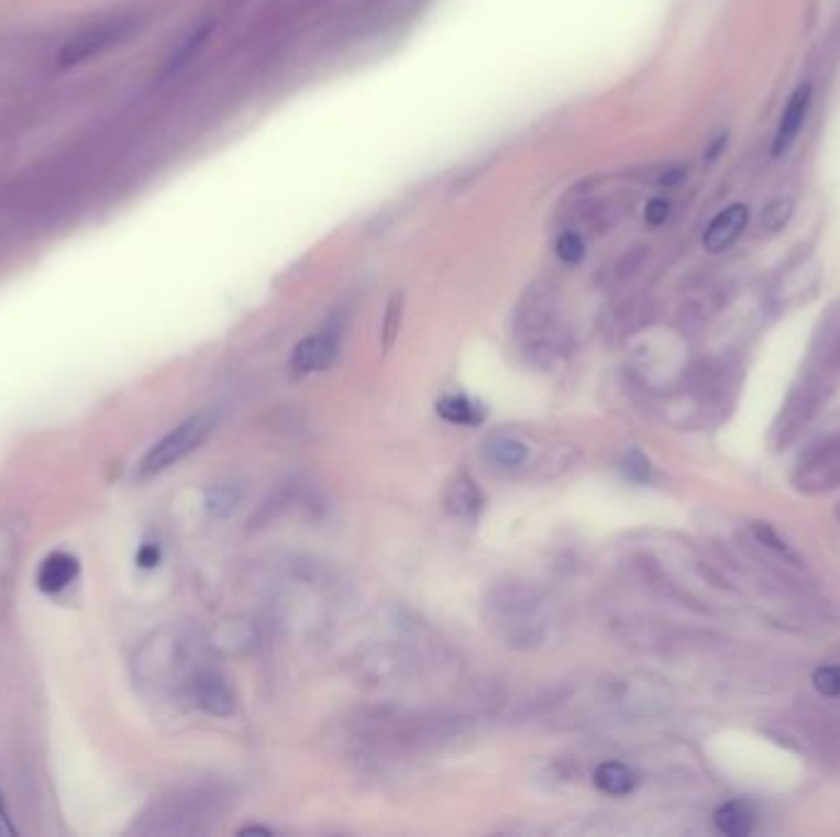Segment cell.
<instances>
[{
	"label": "cell",
	"mask_w": 840,
	"mask_h": 837,
	"mask_svg": "<svg viewBox=\"0 0 840 837\" xmlns=\"http://www.w3.org/2000/svg\"><path fill=\"white\" fill-rule=\"evenodd\" d=\"M485 619L513 649L539 646L545 631L541 597L527 585H501L485 599Z\"/></svg>",
	"instance_id": "cell-1"
},
{
	"label": "cell",
	"mask_w": 840,
	"mask_h": 837,
	"mask_svg": "<svg viewBox=\"0 0 840 837\" xmlns=\"http://www.w3.org/2000/svg\"><path fill=\"white\" fill-rule=\"evenodd\" d=\"M217 426V416L214 412H197V416L187 418L180 422L173 432L155 444V448L145 454L141 462V476H153L157 472H165L167 467L180 462L187 454L195 452L199 444H202Z\"/></svg>",
	"instance_id": "cell-2"
},
{
	"label": "cell",
	"mask_w": 840,
	"mask_h": 837,
	"mask_svg": "<svg viewBox=\"0 0 840 837\" xmlns=\"http://www.w3.org/2000/svg\"><path fill=\"white\" fill-rule=\"evenodd\" d=\"M212 799L205 793H192V796H180L153 805L148 818H143L145 825L139 828L141 833H157V835H180V833H197L205 828L207 815H212Z\"/></svg>",
	"instance_id": "cell-3"
},
{
	"label": "cell",
	"mask_w": 840,
	"mask_h": 837,
	"mask_svg": "<svg viewBox=\"0 0 840 837\" xmlns=\"http://www.w3.org/2000/svg\"><path fill=\"white\" fill-rule=\"evenodd\" d=\"M133 27H135V20L113 18V20H103V23L99 25L81 30L77 37H71L67 45L59 49L57 65L62 69L84 65V62L99 57L101 52L111 49L113 45H121V42L133 33Z\"/></svg>",
	"instance_id": "cell-4"
},
{
	"label": "cell",
	"mask_w": 840,
	"mask_h": 837,
	"mask_svg": "<svg viewBox=\"0 0 840 837\" xmlns=\"http://www.w3.org/2000/svg\"><path fill=\"white\" fill-rule=\"evenodd\" d=\"M811 93H814V87L806 81L802 84V87H796L789 101H786L780 125H776V135H774V147H772L774 157H782L794 145L796 137H799L806 123L808 106H811Z\"/></svg>",
	"instance_id": "cell-5"
},
{
	"label": "cell",
	"mask_w": 840,
	"mask_h": 837,
	"mask_svg": "<svg viewBox=\"0 0 840 837\" xmlns=\"http://www.w3.org/2000/svg\"><path fill=\"white\" fill-rule=\"evenodd\" d=\"M750 221V209L744 205H730L728 209H722L716 219L710 221L708 229L703 231V246H706L708 253H720L730 249L734 241L740 239V234L748 227Z\"/></svg>",
	"instance_id": "cell-6"
},
{
	"label": "cell",
	"mask_w": 840,
	"mask_h": 837,
	"mask_svg": "<svg viewBox=\"0 0 840 837\" xmlns=\"http://www.w3.org/2000/svg\"><path fill=\"white\" fill-rule=\"evenodd\" d=\"M192 693L197 705L214 717H229L236 707L234 691H231L224 678L217 673H199L195 678Z\"/></svg>",
	"instance_id": "cell-7"
},
{
	"label": "cell",
	"mask_w": 840,
	"mask_h": 837,
	"mask_svg": "<svg viewBox=\"0 0 840 837\" xmlns=\"http://www.w3.org/2000/svg\"><path fill=\"white\" fill-rule=\"evenodd\" d=\"M334 356H338V339L334 337L314 334V337L302 339L290 359L292 374L306 376V374H312V371L328 368L334 362Z\"/></svg>",
	"instance_id": "cell-8"
},
{
	"label": "cell",
	"mask_w": 840,
	"mask_h": 837,
	"mask_svg": "<svg viewBox=\"0 0 840 837\" xmlns=\"http://www.w3.org/2000/svg\"><path fill=\"white\" fill-rule=\"evenodd\" d=\"M445 508L460 518H475L485 508V496L469 474L460 472L445 489Z\"/></svg>",
	"instance_id": "cell-9"
},
{
	"label": "cell",
	"mask_w": 840,
	"mask_h": 837,
	"mask_svg": "<svg viewBox=\"0 0 840 837\" xmlns=\"http://www.w3.org/2000/svg\"><path fill=\"white\" fill-rule=\"evenodd\" d=\"M79 575V560L69 553H52L45 558L37 572V587L47 595H55L69 587Z\"/></svg>",
	"instance_id": "cell-10"
},
{
	"label": "cell",
	"mask_w": 840,
	"mask_h": 837,
	"mask_svg": "<svg viewBox=\"0 0 840 837\" xmlns=\"http://www.w3.org/2000/svg\"><path fill=\"white\" fill-rule=\"evenodd\" d=\"M716 828L720 833H726L730 837H742V835H750L752 828H754V813L748 803H740V801H732V803H726L720 805V808L716 811Z\"/></svg>",
	"instance_id": "cell-11"
},
{
	"label": "cell",
	"mask_w": 840,
	"mask_h": 837,
	"mask_svg": "<svg viewBox=\"0 0 840 837\" xmlns=\"http://www.w3.org/2000/svg\"><path fill=\"white\" fill-rule=\"evenodd\" d=\"M595 786L610 793V796H627L637 786V777L632 769L619 764V761H605L595 771Z\"/></svg>",
	"instance_id": "cell-12"
},
{
	"label": "cell",
	"mask_w": 840,
	"mask_h": 837,
	"mask_svg": "<svg viewBox=\"0 0 840 837\" xmlns=\"http://www.w3.org/2000/svg\"><path fill=\"white\" fill-rule=\"evenodd\" d=\"M438 416L447 422H455V426H477L485 410L465 396H447L438 403Z\"/></svg>",
	"instance_id": "cell-13"
},
{
	"label": "cell",
	"mask_w": 840,
	"mask_h": 837,
	"mask_svg": "<svg viewBox=\"0 0 840 837\" xmlns=\"http://www.w3.org/2000/svg\"><path fill=\"white\" fill-rule=\"evenodd\" d=\"M485 458L491 464H499V467H519V464L527 462L529 448L521 440L495 438L485 444Z\"/></svg>",
	"instance_id": "cell-14"
},
{
	"label": "cell",
	"mask_w": 840,
	"mask_h": 837,
	"mask_svg": "<svg viewBox=\"0 0 840 837\" xmlns=\"http://www.w3.org/2000/svg\"><path fill=\"white\" fill-rule=\"evenodd\" d=\"M212 27H214L212 23H202V25L195 27L192 33L183 40V45L177 47V52L170 57V62H167V74L180 71L183 67L190 65V62L199 55V49L207 45L209 35H212Z\"/></svg>",
	"instance_id": "cell-15"
},
{
	"label": "cell",
	"mask_w": 840,
	"mask_h": 837,
	"mask_svg": "<svg viewBox=\"0 0 840 837\" xmlns=\"http://www.w3.org/2000/svg\"><path fill=\"white\" fill-rule=\"evenodd\" d=\"M241 502V489L239 486H231V484H217L212 486V489L207 492V508L212 511L214 516L224 518L229 516L234 508L239 506Z\"/></svg>",
	"instance_id": "cell-16"
},
{
	"label": "cell",
	"mask_w": 840,
	"mask_h": 837,
	"mask_svg": "<svg viewBox=\"0 0 840 837\" xmlns=\"http://www.w3.org/2000/svg\"><path fill=\"white\" fill-rule=\"evenodd\" d=\"M794 214V199L792 197H780L770 201L762 211V227L766 231H782Z\"/></svg>",
	"instance_id": "cell-17"
},
{
	"label": "cell",
	"mask_w": 840,
	"mask_h": 837,
	"mask_svg": "<svg viewBox=\"0 0 840 837\" xmlns=\"http://www.w3.org/2000/svg\"><path fill=\"white\" fill-rule=\"evenodd\" d=\"M555 253H559L563 263L575 266V263L585 258V241L581 239V234H575V231H565V234H561L559 241H555Z\"/></svg>",
	"instance_id": "cell-18"
},
{
	"label": "cell",
	"mask_w": 840,
	"mask_h": 837,
	"mask_svg": "<svg viewBox=\"0 0 840 837\" xmlns=\"http://www.w3.org/2000/svg\"><path fill=\"white\" fill-rule=\"evenodd\" d=\"M814 687L818 695L840 697V665H821L814 673Z\"/></svg>",
	"instance_id": "cell-19"
},
{
	"label": "cell",
	"mask_w": 840,
	"mask_h": 837,
	"mask_svg": "<svg viewBox=\"0 0 840 837\" xmlns=\"http://www.w3.org/2000/svg\"><path fill=\"white\" fill-rule=\"evenodd\" d=\"M622 470L627 472L629 480H634V482H646L649 474H651L649 460L639 450H629L625 454V458H622Z\"/></svg>",
	"instance_id": "cell-20"
},
{
	"label": "cell",
	"mask_w": 840,
	"mask_h": 837,
	"mask_svg": "<svg viewBox=\"0 0 840 837\" xmlns=\"http://www.w3.org/2000/svg\"><path fill=\"white\" fill-rule=\"evenodd\" d=\"M398 327H401V298L394 295V300L388 302L386 310V322H384V346H394V339L398 334Z\"/></svg>",
	"instance_id": "cell-21"
},
{
	"label": "cell",
	"mask_w": 840,
	"mask_h": 837,
	"mask_svg": "<svg viewBox=\"0 0 840 837\" xmlns=\"http://www.w3.org/2000/svg\"><path fill=\"white\" fill-rule=\"evenodd\" d=\"M671 217V201L664 197H654L646 201L644 207V219L649 227H661L666 224V219Z\"/></svg>",
	"instance_id": "cell-22"
},
{
	"label": "cell",
	"mask_w": 840,
	"mask_h": 837,
	"mask_svg": "<svg viewBox=\"0 0 840 837\" xmlns=\"http://www.w3.org/2000/svg\"><path fill=\"white\" fill-rule=\"evenodd\" d=\"M135 560H139L141 568H155L157 563H161V548H157L155 543H145L139 555H135Z\"/></svg>",
	"instance_id": "cell-23"
},
{
	"label": "cell",
	"mask_w": 840,
	"mask_h": 837,
	"mask_svg": "<svg viewBox=\"0 0 840 837\" xmlns=\"http://www.w3.org/2000/svg\"><path fill=\"white\" fill-rule=\"evenodd\" d=\"M754 533L760 536L762 543L772 546V548L776 550V553H782V555H792V550L786 548V546H782V540L772 533V528H762V526H758V528H754Z\"/></svg>",
	"instance_id": "cell-24"
},
{
	"label": "cell",
	"mask_w": 840,
	"mask_h": 837,
	"mask_svg": "<svg viewBox=\"0 0 840 837\" xmlns=\"http://www.w3.org/2000/svg\"><path fill=\"white\" fill-rule=\"evenodd\" d=\"M10 835H15V828H13V823H10V815L5 811L3 793H0V837H10Z\"/></svg>",
	"instance_id": "cell-25"
},
{
	"label": "cell",
	"mask_w": 840,
	"mask_h": 837,
	"mask_svg": "<svg viewBox=\"0 0 840 837\" xmlns=\"http://www.w3.org/2000/svg\"><path fill=\"white\" fill-rule=\"evenodd\" d=\"M722 147H726V135H720V137H716V143H712V147H710V151L706 153V161H708V163H712V161H716V157L720 155V151H722Z\"/></svg>",
	"instance_id": "cell-26"
},
{
	"label": "cell",
	"mask_w": 840,
	"mask_h": 837,
	"mask_svg": "<svg viewBox=\"0 0 840 837\" xmlns=\"http://www.w3.org/2000/svg\"><path fill=\"white\" fill-rule=\"evenodd\" d=\"M684 177H686L684 169H674V173H668V175L661 177V185H668V187H674V185H678L681 179H684Z\"/></svg>",
	"instance_id": "cell-27"
},
{
	"label": "cell",
	"mask_w": 840,
	"mask_h": 837,
	"mask_svg": "<svg viewBox=\"0 0 840 837\" xmlns=\"http://www.w3.org/2000/svg\"><path fill=\"white\" fill-rule=\"evenodd\" d=\"M251 833H254V835H270V830H266V828H244V830H241V835H251Z\"/></svg>",
	"instance_id": "cell-28"
}]
</instances>
